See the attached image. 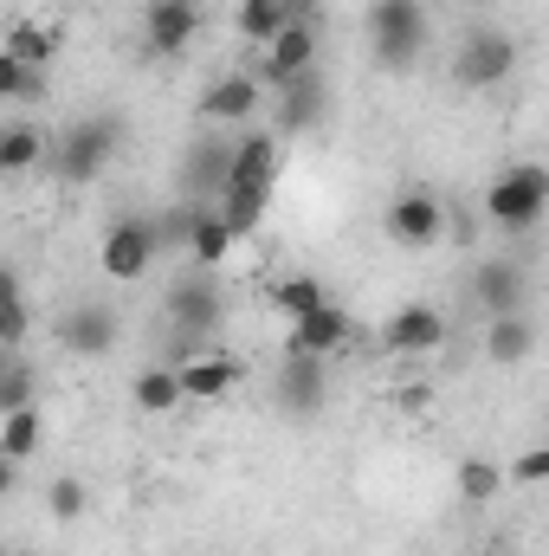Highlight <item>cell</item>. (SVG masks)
<instances>
[{
	"instance_id": "4",
	"label": "cell",
	"mask_w": 549,
	"mask_h": 556,
	"mask_svg": "<svg viewBox=\"0 0 549 556\" xmlns=\"http://www.w3.org/2000/svg\"><path fill=\"white\" fill-rule=\"evenodd\" d=\"M511 72H518V39L498 33V26H472V33L459 39V52H452V85H459V91H491V85H505Z\"/></svg>"
},
{
	"instance_id": "26",
	"label": "cell",
	"mask_w": 549,
	"mask_h": 556,
	"mask_svg": "<svg viewBox=\"0 0 549 556\" xmlns=\"http://www.w3.org/2000/svg\"><path fill=\"white\" fill-rule=\"evenodd\" d=\"M272 304L297 324V317H310V311H323L330 304V291H323V278H310V273H291V278H278V291H272Z\"/></svg>"
},
{
	"instance_id": "21",
	"label": "cell",
	"mask_w": 549,
	"mask_h": 556,
	"mask_svg": "<svg viewBox=\"0 0 549 556\" xmlns=\"http://www.w3.org/2000/svg\"><path fill=\"white\" fill-rule=\"evenodd\" d=\"M233 382H240V363H233V356H194V363H181L188 402H214V395H227Z\"/></svg>"
},
{
	"instance_id": "6",
	"label": "cell",
	"mask_w": 549,
	"mask_h": 556,
	"mask_svg": "<svg viewBox=\"0 0 549 556\" xmlns=\"http://www.w3.org/2000/svg\"><path fill=\"white\" fill-rule=\"evenodd\" d=\"M304 72H317V20H310V13H297V20H291V26L272 39V46L259 52V78H266L272 91L297 85Z\"/></svg>"
},
{
	"instance_id": "10",
	"label": "cell",
	"mask_w": 549,
	"mask_h": 556,
	"mask_svg": "<svg viewBox=\"0 0 549 556\" xmlns=\"http://www.w3.org/2000/svg\"><path fill=\"white\" fill-rule=\"evenodd\" d=\"M117 330H124V317H117L111 304H72V311L52 324V337H59L72 356H104V350H117Z\"/></svg>"
},
{
	"instance_id": "24",
	"label": "cell",
	"mask_w": 549,
	"mask_h": 556,
	"mask_svg": "<svg viewBox=\"0 0 549 556\" xmlns=\"http://www.w3.org/2000/svg\"><path fill=\"white\" fill-rule=\"evenodd\" d=\"M52 52H59V33L52 26H39V20H13L7 26V59H20V65H52Z\"/></svg>"
},
{
	"instance_id": "30",
	"label": "cell",
	"mask_w": 549,
	"mask_h": 556,
	"mask_svg": "<svg viewBox=\"0 0 549 556\" xmlns=\"http://www.w3.org/2000/svg\"><path fill=\"white\" fill-rule=\"evenodd\" d=\"M46 91V78H39V65H20V59H7L0 52V98H13V104H26V98H39Z\"/></svg>"
},
{
	"instance_id": "17",
	"label": "cell",
	"mask_w": 549,
	"mask_h": 556,
	"mask_svg": "<svg viewBox=\"0 0 549 556\" xmlns=\"http://www.w3.org/2000/svg\"><path fill=\"white\" fill-rule=\"evenodd\" d=\"M233 240H240V233L227 227L220 201H214V207L201 201V207H194V227H188V253H194V266H207V273H214V266H220V260L233 253Z\"/></svg>"
},
{
	"instance_id": "32",
	"label": "cell",
	"mask_w": 549,
	"mask_h": 556,
	"mask_svg": "<svg viewBox=\"0 0 549 556\" xmlns=\"http://www.w3.org/2000/svg\"><path fill=\"white\" fill-rule=\"evenodd\" d=\"M46 511H52L59 525L85 518V485H78V479H52V485H46Z\"/></svg>"
},
{
	"instance_id": "12",
	"label": "cell",
	"mask_w": 549,
	"mask_h": 556,
	"mask_svg": "<svg viewBox=\"0 0 549 556\" xmlns=\"http://www.w3.org/2000/svg\"><path fill=\"white\" fill-rule=\"evenodd\" d=\"M388 240L395 247H433L439 233H446V207H439V194H426V188H408L395 207H388Z\"/></svg>"
},
{
	"instance_id": "8",
	"label": "cell",
	"mask_w": 549,
	"mask_h": 556,
	"mask_svg": "<svg viewBox=\"0 0 549 556\" xmlns=\"http://www.w3.org/2000/svg\"><path fill=\"white\" fill-rule=\"evenodd\" d=\"M272 402H278V408H284L291 420L323 415V402H330V376H323V356H284V369H278V382H272Z\"/></svg>"
},
{
	"instance_id": "1",
	"label": "cell",
	"mask_w": 549,
	"mask_h": 556,
	"mask_svg": "<svg viewBox=\"0 0 549 556\" xmlns=\"http://www.w3.org/2000/svg\"><path fill=\"white\" fill-rule=\"evenodd\" d=\"M117 142H124V124L104 111V117H78V124H65L59 137H52V175L65 181V188H85V181H98L104 168H111V155H117Z\"/></svg>"
},
{
	"instance_id": "31",
	"label": "cell",
	"mask_w": 549,
	"mask_h": 556,
	"mask_svg": "<svg viewBox=\"0 0 549 556\" xmlns=\"http://www.w3.org/2000/svg\"><path fill=\"white\" fill-rule=\"evenodd\" d=\"M33 369L20 363V356H7V369H0V415H13V408H33Z\"/></svg>"
},
{
	"instance_id": "35",
	"label": "cell",
	"mask_w": 549,
	"mask_h": 556,
	"mask_svg": "<svg viewBox=\"0 0 549 556\" xmlns=\"http://www.w3.org/2000/svg\"><path fill=\"white\" fill-rule=\"evenodd\" d=\"M395 402H401V408H426V402H433V389H426V382H408V389H401V395H395Z\"/></svg>"
},
{
	"instance_id": "34",
	"label": "cell",
	"mask_w": 549,
	"mask_h": 556,
	"mask_svg": "<svg viewBox=\"0 0 549 556\" xmlns=\"http://www.w3.org/2000/svg\"><path fill=\"white\" fill-rule=\"evenodd\" d=\"M505 472H511V485H549V446H524Z\"/></svg>"
},
{
	"instance_id": "29",
	"label": "cell",
	"mask_w": 549,
	"mask_h": 556,
	"mask_svg": "<svg viewBox=\"0 0 549 556\" xmlns=\"http://www.w3.org/2000/svg\"><path fill=\"white\" fill-rule=\"evenodd\" d=\"M505 485H511L505 466H491V459H459V492H465V505H491Z\"/></svg>"
},
{
	"instance_id": "20",
	"label": "cell",
	"mask_w": 549,
	"mask_h": 556,
	"mask_svg": "<svg viewBox=\"0 0 549 556\" xmlns=\"http://www.w3.org/2000/svg\"><path fill=\"white\" fill-rule=\"evenodd\" d=\"M297 13H304L297 0H240L233 26H240V39H253V46L266 52V46H272V39L291 26V20H297Z\"/></svg>"
},
{
	"instance_id": "28",
	"label": "cell",
	"mask_w": 549,
	"mask_h": 556,
	"mask_svg": "<svg viewBox=\"0 0 549 556\" xmlns=\"http://www.w3.org/2000/svg\"><path fill=\"white\" fill-rule=\"evenodd\" d=\"M39 433H46L39 408H13V415H0V453L7 459H33L39 453Z\"/></svg>"
},
{
	"instance_id": "14",
	"label": "cell",
	"mask_w": 549,
	"mask_h": 556,
	"mask_svg": "<svg viewBox=\"0 0 549 556\" xmlns=\"http://www.w3.org/2000/svg\"><path fill=\"white\" fill-rule=\"evenodd\" d=\"M246 117H259V78H253V72H227V78H214V85L201 91V124H207V130L246 124Z\"/></svg>"
},
{
	"instance_id": "5",
	"label": "cell",
	"mask_w": 549,
	"mask_h": 556,
	"mask_svg": "<svg viewBox=\"0 0 549 556\" xmlns=\"http://www.w3.org/2000/svg\"><path fill=\"white\" fill-rule=\"evenodd\" d=\"M155 253H162V233H155V220H137V214L111 220L104 227V247H98L104 278H142L155 266Z\"/></svg>"
},
{
	"instance_id": "13",
	"label": "cell",
	"mask_w": 549,
	"mask_h": 556,
	"mask_svg": "<svg viewBox=\"0 0 549 556\" xmlns=\"http://www.w3.org/2000/svg\"><path fill=\"white\" fill-rule=\"evenodd\" d=\"M233 155H240V137H220V130H207V137L188 149V162H181V175H188V194H227V181H233Z\"/></svg>"
},
{
	"instance_id": "25",
	"label": "cell",
	"mask_w": 549,
	"mask_h": 556,
	"mask_svg": "<svg viewBox=\"0 0 549 556\" xmlns=\"http://www.w3.org/2000/svg\"><path fill=\"white\" fill-rule=\"evenodd\" d=\"M181 402H188L181 369H142V376H137V408H142V415H175Z\"/></svg>"
},
{
	"instance_id": "22",
	"label": "cell",
	"mask_w": 549,
	"mask_h": 556,
	"mask_svg": "<svg viewBox=\"0 0 549 556\" xmlns=\"http://www.w3.org/2000/svg\"><path fill=\"white\" fill-rule=\"evenodd\" d=\"M323 117V78L304 72L297 85H284V104H278V130H310Z\"/></svg>"
},
{
	"instance_id": "3",
	"label": "cell",
	"mask_w": 549,
	"mask_h": 556,
	"mask_svg": "<svg viewBox=\"0 0 549 556\" xmlns=\"http://www.w3.org/2000/svg\"><path fill=\"white\" fill-rule=\"evenodd\" d=\"M369 46L388 72H408L426 46V7L420 0H375L369 7Z\"/></svg>"
},
{
	"instance_id": "19",
	"label": "cell",
	"mask_w": 549,
	"mask_h": 556,
	"mask_svg": "<svg viewBox=\"0 0 549 556\" xmlns=\"http://www.w3.org/2000/svg\"><path fill=\"white\" fill-rule=\"evenodd\" d=\"M531 350H537V330H531V317H524V311H511V317H491V324H485V356H491L498 369H518Z\"/></svg>"
},
{
	"instance_id": "16",
	"label": "cell",
	"mask_w": 549,
	"mask_h": 556,
	"mask_svg": "<svg viewBox=\"0 0 549 556\" xmlns=\"http://www.w3.org/2000/svg\"><path fill=\"white\" fill-rule=\"evenodd\" d=\"M524 291H531V278H524V266H511V260H485L478 278H472V298H478L491 317L524 311Z\"/></svg>"
},
{
	"instance_id": "15",
	"label": "cell",
	"mask_w": 549,
	"mask_h": 556,
	"mask_svg": "<svg viewBox=\"0 0 549 556\" xmlns=\"http://www.w3.org/2000/svg\"><path fill=\"white\" fill-rule=\"evenodd\" d=\"M349 337H356V317H349L343 304H323V311H310V317L291 324L284 356H330V350H343Z\"/></svg>"
},
{
	"instance_id": "18",
	"label": "cell",
	"mask_w": 549,
	"mask_h": 556,
	"mask_svg": "<svg viewBox=\"0 0 549 556\" xmlns=\"http://www.w3.org/2000/svg\"><path fill=\"white\" fill-rule=\"evenodd\" d=\"M272 181H278V137H272V130H253V137H240L233 181H227V188H266V194H272Z\"/></svg>"
},
{
	"instance_id": "2",
	"label": "cell",
	"mask_w": 549,
	"mask_h": 556,
	"mask_svg": "<svg viewBox=\"0 0 549 556\" xmlns=\"http://www.w3.org/2000/svg\"><path fill=\"white\" fill-rule=\"evenodd\" d=\"M485 214H491V227H505V233L537 227V220L549 214V168L544 162H518V168H505V175L485 188Z\"/></svg>"
},
{
	"instance_id": "11",
	"label": "cell",
	"mask_w": 549,
	"mask_h": 556,
	"mask_svg": "<svg viewBox=\"0 0 549 556\" xmlns=\"http://www.w3.org/2000/svg\"><path fill=\"white\" fill-rule=\"evenodd\" d=\"M446 343V317L433 304H401L388 324H382V350L388 356H433Z\"/></svg>"
},
{
	"instance_id": "7",
	"label": "cell",
	"mask_w": 549,
	"mask_h": 556,
	"mask_svg": "<svg viewBox=\"0 0 549 556\" xmlns=\"http://www.w3.org/2000/svg\"><path fill=\"white\" fill-rule=\"evenodd\" d=\"M168 317H175V330H188V337H207V330H220V317H227V298H220V285H214V273H207V266L168 285Z\"/></svg>"
},
{
	"instance_id": "23",
	"label": "cell",
	"mask_w": 549,
	"mask_h": 556,
	"mask_svg": "<svg viewBox=\"0 0 549 556\" xmlns=\"http://www.w3.org/2000/svg\"><path fill=\"white\" fill-rule=\"evenodd\" d=\"M52 155V142L39 137L33 124H7L0 130V175H26V168H39Z\"/></svg>"
},
{
	"instance_id": "9",
	"label": "cell",
	"mask_w": 549,
	"mask_h": 556,
	"mask_svg": "<svg viewBox=\"0 0 549 556\" xmlns=\"http://www.w3.org/2000/svg\"><path fill=\"white\" fill-rule=\"evenodd\" d=\"M194 33H201V0H149L142 7V46H149V59L188 52Z\"/></svg>"
},
{
	"instance_id": "27",
	"label": "cell",
	"mask_w": 549,
	"mask_h": 556,
	"mask_svg": "<svg viewBox=\"0 0 549 556\" xmlns=\"http://www.w3.org/2000/svg\"><path fill=\"white\" fill-rule=\"evenodd\" d=\"M266 207H272V194H266V188H227V194H220V214H227V227H233L240 240H246V233H259Z\"/></svg>"
},
{
	"instance_id": "33",
	"label": "cell",
	"mask_w": 549,
	"mask_h": 556,
	"mask_svg": "<svg viewBox=\"0 0 549 556\" xmlns=\"http://www.w3.org/2000/svg\"><path fill=\"white\" fill-rule=\"evenodd\" d=\"M26 291H20V278H7V324H0V337H7V350H20L26 343Z\"/></svg>"
}]
</instances>
